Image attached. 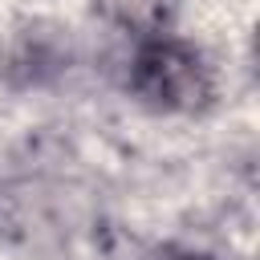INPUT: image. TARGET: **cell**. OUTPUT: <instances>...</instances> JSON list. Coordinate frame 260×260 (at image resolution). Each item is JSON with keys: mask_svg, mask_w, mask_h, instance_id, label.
Instances as JSON below:
<instances>
[{"mask_svg": "<svg viewBox=\"0 0 260 260\" xmlns=\"http://www.w3.org/2000/svg\"><path fill=\"white\" fill-rule=\"evenodd\" d=\"M134 85L158 106H195L207 93L199 57L179 45H150L134 65Z\"/></svg>", "mask_w": 260, "mask_h": 260, "instance_id": "cell-1", "label": "cell"}, {"mask_svg": "<svg viewBox=\"0 0 260 260\" xmlns=\"http://www.w3.org/2000/svg\"><path fill=\"white\" fill-rule=\"evenodd\" d=\"M187 260H203V256H187Z\"/></svg>", "mask_w": 260, "mask_h": 260, "instance_id": "cell-2", "label": "cell"}]
</instances>
